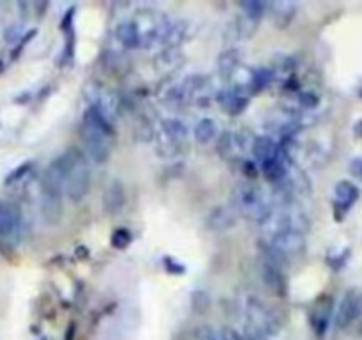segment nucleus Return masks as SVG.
Returning a JSON list of instances; mask_svg holds the SVG:
<instances>
[{
	"instance_id": "nucleus-23",
	"label": "nucleus",
	"mask_w": 362,
	"mask_h": 340,
	"mask_svg": "<svg viewBox=\"0 0 362 340\" xmlns=\"http://www.w3.org/2000/svg\"><path fill=\"white\" fill-rule=\"evenodd\" d=\"M239 57L240 52L237 48H228L225 52L219 53L218 57V71L223 74V76L228 78L230 74L235 71V67L239 66Z\"/></svg>"
},
{
	"instance_id": "nucleus-11",
	"label": "nucleus",
	"mask_w": 362,
	"mask_h": 340,
	"mask_svg": "<svg viewBox=\"0 0 362 340\" xmlns=\"http://www.w3.org/2000/svg\"><path fill=\"white\" fill-rule=\"evenodd\" d=\"M265 243L269 246L274 248L276 251H279L281 255H285L286 259L297 257V255H303L306 250V239H304V234L299 232H281L271 236L269 239H265Z\"/></svg>"
},
{
	"instance_id": "nucleus-27",
	"label": "nucleus",
	"mask_w": 362,
	"mask_h": 340,
	"mask_svg": "<svg viewBox=\"0 0 362 340\" xmlns=\"http://www.w3.org/2000/svg\"><path fill=\"white\" fill-rule=\"evenodd\" d=\"M240 7H243L247 20L258 21L262 16H264L269 6L265 2H262V0H246V2L240 4Z\"/></svg>"
},
{
	"instance_id": "nucleus-6",
	"label": "nucleus",
	"mask_w": 362,
	"mask_h": 340,
	"mask_svg": "<svg viewBox=\"0 0 362 340\" xmlns=\"http://www.w3.org/2000/svg\"><path fill=\"white\" fill-rule=\"evenodd\" d=\"M244 310H246V324L257 329L262 336H265L269 340L271 336L278 335L281 324H279L274 312H271V308L264 301L258 300L257 296H250L246 300Z\"/></svg>"
},
{
	"instance_id": "nucleus-12",
	"label": "nucleus",
	"mask_w": 362,
	"mask_h": 340,
	"mask_svg": "<svg viewBox=\"0 0 362 340\" xmlns=\"http://www.w3.org/2000/svg\"><path fill=\"white\" fill-rule=\"evenodd\" d=\"M260 276L264 285L267 287L272 294H276V296L279 298H285L286 294H288V280H286L285 271H283L281 268L262 261Z\"/></svg>"
},
{
	"instance_id": "nucleus-36",
	"label": "nucleus",
	"mask_w": 362,
	"mask_h": 340,
	"mask_svg": "<svg viewBox=\"0 0 362 340\" xmlns=\"http://www.w3.org/2000/svg\"><path fill=\"white\" fill-rule=\"evenodd\" d=\"M163 262H165V268L168 269L170 273H175V275H180V273L186 271V269H184V266L179 264V262L173 261L172 257H165V259H163Z\"/></svg>"
},
{
	"instance_id": "nucleus-1",
	"label": "nucleus",
	"mask_w": 362,
	"mask_h": 340,
	"mask_svg": "<svg viewBox=\"0 0 362 340\" xmlns=\"http://www.w3.org/2000/svg\"><path fill=\"white\" fill-rule=\"evenodd\" d=\"M67 154V177H66V195L73 204L83 200L90 191L92 170L87 156L78 147H71Z\"/></svg>"
},
{
	"instance_id": "nucleus-17",
	"label": "nucleus",
	"mask_w": 362,
	"mask_h": 340,
	"mask_svg": "<svg viewBox=\"0 0 362 340\" xmlns=\"http://www.w3.org/2000/svg\"><path fill=\"white\" fill-rule=\"evenodd\" d=\"M271 14H272V21L278 28H286L292 20L296 18V4L292 2H274L271 4Z\"/></svg>"
},
{
	"instance_id": "nucleus-7",
	"label": "nucleus",
	"mask_w": 362,
	"mask_h": 340,
	"mask_svg": "<svg viewBox=\"0 0 362 340\" xmlns=\"http://www.w3.org/2000/svg\"><path fill=\"white\" fill-rule=\"evenodd\" d=\"M83 94L90 101V106H94L98 112H101L110 123L120 115L122 101H120V98L115 92L108 91L101 84H87Z\"/></svg>"
},
{
	"instance_id": "nucleus-25",
	"label": "nucleus",
	"mask_w": 362,
	"mask_h": 340,
	"mask_svg": "<svg viewBox=\"0 0 362 340\" xmlns=\"http://www.w3.org/2000/svg\"><path fill=\"white\" fill-rule=\"evenodd\" d=\"M180 145L179 142H175L173 138L166 137L165 133H159L158 137V144H156V151L161 158H175L177 154L180 152Z\"/></svg>"
},
{
	"instance_id": "nucleus-20",
	"label": "nucleus",
	"mask_w": 362,
	"mask_h": 340,
	"mask_svg": "<svg viewBox=\"0 0 362 340\" xmlns=\"http://www.w3.org/2000/svg\"><path fill=\"white\" fill-rule=\"evenodd\" d=\"M81 124H87V126L95 128V130L103 131V133L108 135V137H113V135H115V130H113V124L110 123V120L106 119V117L103 115L101 112H98V110H95L94 106H88V108L85 110L83 123H81Z\"/></svg>"
},
{
	"instance_id": "nucleus-3",
	"label": "nucleus",
	"mask_w": 362,
	"mask_h": 340,
	"mask_svg": "<svg viewBox=\"0 0 362 340\" xmlns=\"http://www.w3.org/2000/svg\"><path fill=\"white\" fill-rule=\"evenodd\" d=\"M262 230L265 234V239H269L271 236L281 232H299L304 234L306 230H310V218L306 216V212L300 211L299 208H286V209H276L271 215L267 216L265 222L260 223Z\"/></svg>"
},
{
	"instance_id": "nucleus-39",
	"label": "nucleus",
	"mask_w": 362,
	"mask_h": 340,
	"mask_svg": "<svg viewBox=\"0 0 362 340\" xmlns=\"http://www.w3.org/2000/svg\"><path fill=\"white\" fill-rule=\"evenodd\" d=\"M356 133H357V135H361V137H362V120H361V123L357 124V126H356Z\"/></svg>"
},
{
	"instance_id": "nucleus-8",
	"label": "nucleus",
	"mask_w": 362,
	"mask_h": 340,
	"mask_svg": "<svg viewBox=\"0 0 362 340\" xmlns=\"http://www.w3.org/2000/svg\"><path fill=\"white\" fill-rule=\"evenodd\" d=\"M81 138H83L85 151L90 156L92 162L95 165H105L110 159V152H112L108 135L95 130V128L87 126V124H81Z\"/></svg>"
},
{
	"instance_id": "nucleus-22",
	"label": "nucleus",
	"mask_w": 362,
	"mask_h": 340,
	"mask_svg": "<svg viewBox=\"0 0 362 340\" xmlns=\"http://www.w3.org/2000/svg\"><path fill=\"white\" fill-rule=\"evenodd\" d=\"M182 60H184V55L180 50L166 48L163 50V52L158 55V59H156V66H158L161 71H172L175 69V67H179L180 64H182Z\"/></svg>"
},
{
	"instance_id": "nucleus-16",
	"label": "nucleus",
	"mask_w": 362,
	"mask_h": 340,
	"mask_svg": "<svg viewBox=\"0 0 362 340\" xmlns=\"http://www.w3.org/2000/svg\"><path fill=\"white\" fill-rule=\"evenodd\" d=\"M124 204H126V190L120 181H112L106 188L105 195H103V208L108 215H117L122 211Z\"/></svg>"
},
{
	"instance_id": "nucleus-21",
	"label": "nucleus",
	"mask_w": 362,
	"mask_h": 340,
	"mask_svg": "<svg viewBox=\"0 0 362 340\" xmlns=\"http://www.w3.org/2000/svg\"><path fill=\"white\" fill-rule=\"evenodd\" d=\"M161 133L173 138V140L179 142V144H184L187 138V126L180 119L170 117V119H165L161 123Z\"/></svg>"
},
{
	"instance_id": "nucleus-14",
	"label": "nucleus",
	"mask_w": 362,
	"mask_h": 340,
	"mask_svg": "<svg viewBox=\"0 0 362 340\" xmlns=\"http://www.w3.org/2000/svg\"><path fill=\"white\" fill-rule=\"evenodd\" d=\"M239 215L232 205H218L207 216V229L214 232H225L235 227Z\"/></svg>"
},
{
	"instance_id": "nucleus-5",
	"label": "nucleus",
	"mask_w": 362,
	"mask_h": 340,
	"mask_svg": "<svg viewBox=\"0 0 362 340\" xmlns=\"http://www.w3.org/2000/svg\"><path fill=\"white\" fill-rule=\"evenodd\" d=\"M170 18L166 14L159 13L154 9H141L136 13L133 20L136 27L138 35H140L141 46H151L154 42H163L166 30H168Z\"/></svg>"
},
{
	"instance_id": "nucleus-30",
	"label": "nucleus",
	"mask_w": 362,
	"mask_h": 340,
	"mask_svg": "<svg viewBox=\"0 0 362 340\" xmlns=\"http://www.w3.org/2000/svg\"><path fill=\"white\" fill-rule=\"evenodd\" d=\"M32 166H34V163H32V162L21 163L20 166H16V169L11 170V172L7 174V177H6V181H4V183H6L7 186H11V184L18 183V181H20L21 177H25V176H27L28 172H30Z\"/></svg>"
},
{
	"instance_id": "nucleus-26",
	"label": "nucleus",
	"mask_w": 362,
	"mask_h": 340,
	"mask_svg": "<svg viewBox=\"0 0 362 340\" xmlns=\"http://www.w3.org/2000/svg\"><path fill=\"white\" fill-rule=\"evenodd\" d=\"M218 152L223 156V158H230V156L239 154L235 133H232V131H225V133L218 138Z\"/></svg>"
},
{
	"instance_id": "nucleus-35",
	"label": "nucleus",
	"mask_w": 362,
	"mask_h": 340,
	"mask_svg": "<svg viewBox=\"0 0 362 340\" xmlns=\"http://www.w3.org/2000/svg\"><path fill=\"white\" fill-rule=\"evenodd\" d=\"M274 62L279 69H285V71H292L293 66H296V60H293L290 55H278V59H276Z\"/></svg>"
},
{
	"instance_id": "nucleus-40",
	"label": "nucleus",
	"mask_w": 362,
	"mask_h": 340,
	"mask_svg": "<svg viewBox=\"0 0 362 340\" xmlns=\"http://www.w3.org/2000/svg\"><path fill=\"white\" fill-rule=\"evenodd\" d=\"M2 67H4V66H2V62H0V71H2Z\"/></svg>"
},
{
	"instance_id": "nucleus-24",
	"label": "nucleus",
	"mask_w": 362,
	"mask_h": 340,
	"mask_svg": "<svg viewBox=\"0 0 362 340\" xmlns=\"http://www.w3.org/2000/svg\"><path fill=\"white\" fill-rule=\"evenodd\" d=\"M216 135H218V124L214 119L205 117V119L198 120L197 126H194V138L200 144H209V142L214 140Z\"/></svg>"
},
{
	"instance_id": "nucleus-37",
	"label": "nucleus",
	"mask_w": 362,
	"mask_h": 340,
	"mask_svg": "<svg viewBox=\"0 0 362 340\" xmlns=\"http://www.w3.org/2000/svg\"><path fill=\"white\" fill-rule=\"evenodd\" d=\"M20 27H16V25H13V27H9L6 30V34H4V38L7 39V41H14V39L18 38V35H20Z\"/></svg>"
},
{
	"instance_id": "nucleus-13",
	"label": "nucleus",
	"mask_w": 362,
	"mask_h": 340,
	"mask_svg": "<svg viewBox=\"0 0 362 340\" xmlns=\"http://www.w3.org/2000/svg\"><path fill=\"white\" fill-rule=\"evenodd\" d=\"M332 298L331 296H324L315 303V307L311 308V326H313V332L317 333L318 339L325 335L329 328V322H331V315H332Z\"/></svg>"
},
{
	"instance_id": "nucleus-2",
	"label": "nucleus",
	"mask_w": 362,
	"mask_h": 340,
	"mask_svg": "<svg viewBox=\"0 0 362 340\" xmlns=\"http://www.w3.org/2000/svg\"><path fill=\"white\" fill-rule=\"evenodd\" d=\"M232 204L237 215L244 216V218L255 223L265 222L267 216L272 212L264 191L250 183H240L233 188Z\"/></svg>"
},
{
	"instance_id": "nucleus-34",
	"label": "nucleus",
	"mask_w": 362,
	"mask_h": 340,
	"mask_svg": "<svg viewBox=\"0 0 362 340\" xmlns=\"http://www.w3.org/2000/svg\"><path fill=\"white\" fill-rule=\"evenodd\" d=\"M218 333H219V340H244L243 333H239L237 329L230 328V326H223Z\"/></svg>"
},
{
	"instance_id": "nucleus-19",
	"label": "nucleus",
	"mask_w": 362,
	"mask_h": 340,
	"mask_svg": "<svg viewBox=\"0 0 362 340\" xmlns=\"http://www.w3.org/2000/svg\"><path fill=\"white\" fill-rule=\"evenodd\" d=\"M251 151H253L255 158L265 163L269 159L276 158V154H278V144L271 137H255Z\"/></svg>"
},
{
	"instance_id": "nucleus-10",
	"label": "nucleus",
	"mask_w": 362,
	"mask_h": 340,
	"mask_svg": "<svg viewBox=\"0 0 362 340\" xmlns=\"http://www.w3.org/2000/svg\"><path fill=\"white\" fill-rule=\"evenodd\" d=\"M362 314V294L359 290L350 289L343 296L338 310H336V326L339 329H346L352 326Z\"/></svg>"
},
{
	"instance_id": "nucleus-33",
	"label": "nucleus",
	"mask_w": 362,
	"mask_h": 340,
	"mask_svg": "<svg viewBox=\"0 0 362 340\" xmlns=\"http://www.w3.org/2000/svg\"><path fill=\"white\" fill-rule=\"evenodd\" d=\"M297 99H299L300 106H304V108H306V110H313L315 106H318V103H320L318 96L315 94V92H310V91L299 92Z\"/></svg>"
},
{
	"instance_id": "nucleus-38",
	"label": "nucleus",
	"mask_w": 362,
	"mask_h": 340,
	"mask_svg": "<svg viewBox=\"0 0 362 340\" xmlns=\"http://www.w3.org/2000/svg\"><path fill=\"white\" fill-rule=\"evenodd\" d=\"M244 174H246L247 177L257 176V166H255V163H251V162L244 163Z\"/></svg>"
},
{
	"instance_id": "nucleus-28",
	"label": "nucleus",
	"mask_w": 362,
	"mask_h": 340,
	"mask_svg": "<svg viewBox=\"0 0 362 340\" xmlns=\"http://www.w3.org/2000/svg\"><path fill=\"white\" fill-rule=\"evenodd\" d=\"M211 307V296H209L207 290H193L191 293V308H193L197 314H205Z\"/></svg>"
},
{
	"instance_id": "nucleus-31",
	"label": "nucleus",
	"mask_w": 362,
	"mask_h": 340,
	"mask_svg": "<svg viewBox=\"0 0 362 340\" xmlns=\"http://www.w3.org/2000/svg\"><path fill=\"white\" fill-rule=\"evenodd\" d=\"M131 232L127 229H117L113 230L112 234V246L117 248V250H124L126 246H129L131 243Z\"/></svg>"
},
{
	"instance_id": "nucleus-32",
	"label": "nucleus",
	"mask_w": 362,
	"mask_h": 340,
	"mask_svg": "<svg viewBox=\"0 0 362 340\" xmlns=\"http://www.w3.org/2000/svg\"><path fill=\"white\" fill-rule=\"evenodd\" d=\"M194 336H197V340H219L218 329L212 328L211 324L198 326V329L194 332Z\"/></svg>"
},
{
	"instance_id": "nucleus-4",
	"label": "nucleus",
	"mask_w": 362,
	"mask_h": 340,
	"mask_svg": "<svg viewBox=\"0 0 362 340\" xmlns=\"http://www.w3.org/2000/svg\"><path fill=\"white\" fill-rule=\"evenodd\" d=\"M66 177H67V154L57 156L48 163L41 177V200L45 202H62L66 195Z\"/></svg>"
},
{
	"instance_id": "nucleus-15",
	"label": "nucleus",
	"mask_w": 362,
	"mask_h": 340,
	"mask_svg": "<svg viewBox=\"0 0 362 340\" xmlns=\"http://www.w3.org/2000/svg\"><path fill=\"white\" fill-rule=\"evenodd\" d=\"M359 198V188L350 181H339L334 188V205L336 211L345 215Z\"/></svg>"
},
{
	"instance_id": "nucleus-9",
	"label": "nucleus",
	"mask_w": 362,
	"mask_h": 340,
	"mask_svg": "<svg viewBox=\"0 0 362 340\" xmlns=\"http://www.w3.org/2000/svg\"><path fill=\"white\" fill-rule=\"evenodd\" d=\"M23 223L16 205L9 202H0V241L4 243H16L21 237Z\"/></svg>"
},
{
	"instance_id": "nucleus-29",
	"label": "nucleus",
	"mask_w": 362,
	"mask_h": 340,
	"mask_svg": "<svg viewBox=\"0 0 362 340\" xmlns=\"http://www.w3.org/2000/svg\"><path fill=\"white\" fill-rule=\"evenodd\" d=\"M274 78V73L271 69H255L253 71V85H251V91H262V89L267 87L269 84Z\"/></svg>"
},
{
	"instance_id": "nucleus-18",
	"label": "nucleus",
	"mask_w": 362,
	"mask_h": 340,
	"mask_svg": "<svg viewBox=\"0 0 362 340\" xmlns=\"http://www.w3.org/2000/svg\"><path fill=\"white\" fill-rule=\"evenodd\" d=\"M115 35L124 48L134 50L138 46H141L140 35H138V30L133 21H122V23H119V27L115 28Z\"/></svg>"
}]
</instances>
